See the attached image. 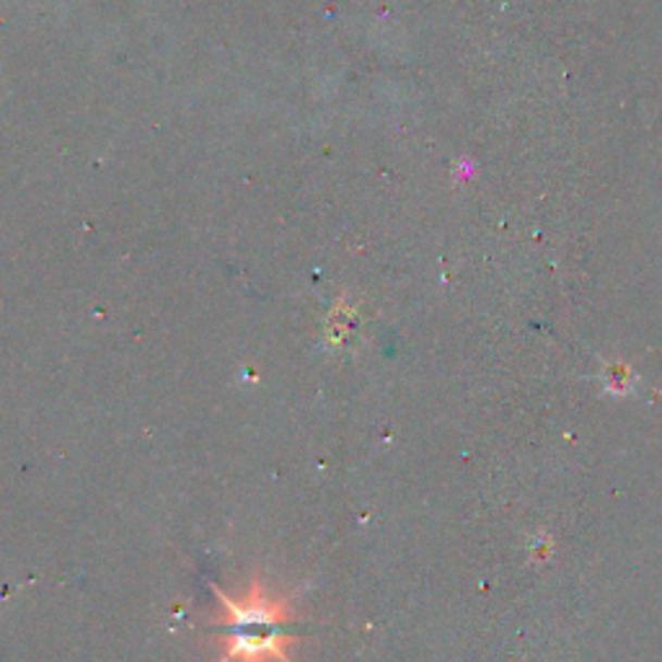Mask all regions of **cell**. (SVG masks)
I'll return each instance as SVG.
<instances>
[{
	"label": "cell",
	"mask_w": 662,
	"mask_h": 662,
	"mask_svg": "<svg viewBox=\"0 0 662 662\" xmlns=\"http://www.w3.org/2000/svg\"><path fill=\"white\" fill-rule=\"evenodd\" d=\"M223 616L217 629H223L228 647L217 662H290L292 605L285 596L264 588V583H251L243 596H228L215 588Z\"/></svg>",
	"instance_id": "cell-1"
}]
</instances>
